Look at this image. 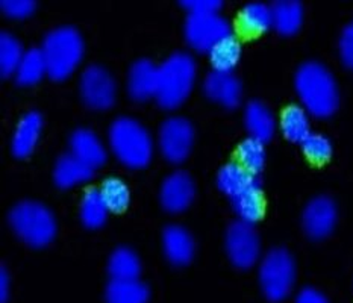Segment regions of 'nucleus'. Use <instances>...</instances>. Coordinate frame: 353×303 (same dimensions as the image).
I'll use <instances>...</instances> for the list:
<instances>
[{
	"instance_id": "obj_1",
	"label": "nucleus",
	"mask_w": 353,
	"mask_h": 303,
	"mask_svg": "<svg viewBox=\"0 0 353 303\" xmlns=\"http://www.w3.org/2000/svg\"><path fill=\"white\" fill-rule=\"evenodd\" d=\"M217 186L231 199L238 219L255 223L264 214L263 185L258 175L250 173L240 162H228L219 170Z\"/></svg>"
},
{
	"instance_id": "obj_2",
	"label": "nucleus",
	"mask_w": 353,
	"mask_h": 303,
	"mask_svg": "<svg viewBox=\"0 0 353 303\" xmlns=\"http://www.w3.org/2000/svg\"><path fill=\"white\" fill-rule=\"evenodd\" d=\"M294 85L302 105L312 115L327 117L339 106V85L331 70L319 61H305L299 66Z\"/></svg>"
},
{
	"instance_id": "obj_3",
	"label": "nucleus",
	"mask_w": 353,
	"mask_h": 303,
	"mask_svg": "<svg viewBox=\"0 0 353 303\" xmlns=\"http://www.w3.org/2000/svg\"><path fill=\"white\" fill-rule=\"evenodd\" d=\"M196 61L187 52H174L159 66L157 91L158 104L165 110L179 106L193 90L196 81Z\"/></svg>"
},
{
	"instance_id": "obj_4",
	"label": "nucleus",
	"mask_w": 353,
	"mask_h": 303,
	"mask_svg": "<svg viewBox=\"0 0 353 303\" xmlns=\"http://www.w3.org/2000/svg\"><path fill=\"white\" fill-rule=\"evenodd\" d=\"M110 146L116 157L128 167H144L152 158L153 141L143 124L128 115H121L111 123Z\"/></svg>"
},
{
	"instance_id": "obj_5",
	"label": "nucleus",
	"mask_w": 353,
	"mask_h": 303,
	"mask_svg": "<svg viewBox=\"0 0 353 303\" xmlns=\"http://www.w3.org/2000/svg\"><path fill=\"white\" fill-rule=\"evenodd\" d=\"M43 55L48 64V75L53 79L70 76L83 57V40L73 26H58L46 34Z\"/></svg>"
},
{
	"instance_id": "obj_6",
	"label": "nucleus",
	"mask_w": 353,
	"mask_h": 303,
	"mask_svg": "<svg viewBox=\"0 0 353 303\" xmlns=\"http://www.w3.org/2000/svg\"><path fill=\"white\" fill-rule=\"evenodd\" d=\"M14 232L23 242L43 247L57 234V220L50 209L37 200H21L15 204L8 215Z\"/></svg>"
},
{
	"instance_id": "obj_7",
	"label": "nucleus",
	"mask_w": 353,
	"mask_h": 303,
	"mask_svg": "<svg viewBox=\"0 0 353 303\" xmlns=\"http://www.w3.org/2000/svg\"><path fill=\"white\" fill-rule=\"evenodd\" d=\"M259 284L264 296L281 302L291 293L296 282V262L287 248L273 247L259 264Z\"/></svg>"
},
{
	"instance_id": "obj_8",
	"label": "nucleus",
	"mask_w": 353,
	"mask_h": 303,
	"mask_svg": "<svg viewBox=\"0 0 353 303\" xmlns=\"http://www.w3.org/2000/svg\"><path fill=\"white\" fill-rule=\"evenodd\" d=\"M183 35L194 50L210 52L214 46L232 37V25L219 12H188Z\"/></svg>"
},
{
	"instance_id": "obj_9",
	"label": "nucleus",
	"mask_w": 353,
	"mask_h": 303,
	"mask_svg": "<svg viewBox=\"0 0 353 303\" xmlns=\"http://www.w3.org/2000/svg\"><path fill=\"white\" fill-rule=\"evenodd\" d=\"M194 141V128L182 115L167 117L159 126L158 146L164 158L170 162H182L188 157Z\"/></svg>"
},
{
	"instance_id": "obj_10",
	"label": "nucleus",
	"mask_w": 353,
	"mask_h": 303,
	"mask_svg": "<svg viewBox=\"0 0 353 303\" xmlns=\"http://www.w3.org/2000/svg\"><path fill=\"white\" fill-rule=\"evenodd\" d=\"M261 243L253 223L235 220L226 231V252L238 268H249L259 258Z\"/></svg>"
},
{
	"instance_id": "obj_11",
	"label": "nucleus",
	"mask_w": 353,
	"mask_h": 303,
	"mask_svg": "<svg viewBox=\"0 0 353 303\" xmlns=\"http://www.w3.org/2000/svg\"><path fill=\"white\" fill-rule=\"evenodd\" d=\"M116 81L102 66L90 64L81 76V95L83 102L94 110H106L116 100Z\"/></svg>"
},
{
	"instance_id": "obj_12",
	"label": "nucleus",
	"mask_w": 353,
	"mask_h": 303,
	"mask_svg": "<svg viewBox=\"0 0 353 303\" xmlns=\"http://www.w3.org/2000/svg\"><path fill=\"white\" fill-rule=\"evenodd\" d=\"M336 219H339V209L332 197L326 194L312 197L305 205L302 214V223L305 232L312 238H323L332 232Z\"/></svg>"
},
{
	"instance_id": "obj_13",
	"label": "nucleus",
	"mask_w": 353,
	"mask_h": 303,
	"mask_svg": "<svg viewBox=\"0 0 353 303\" xmlns=\"http://www.w3.org/2000/svg\"><path fill=\"white\" fill-rule=\"evenodd\" d=\"M194 181L188 173L178 170L168 175L161 184L159 200L168 213H181L194 199Z\"/></svg>"
},
{
	"instance_id": "obj_14",
	"label": "nucleus",
	"mask_w": 353,
	"mask_h": 303,
	"mask_svg": "<svg viewBox=\"0 0 353 303\" xmlns=\"http://www.w3.org/2000/svg\"><path fill=\"white\" fill-rule=\"evenodd\" d=\"M203 91L214 102L226 108H235L241 102L243 85L234 73L212 70L203 81Z\"/></svg>"
},
{
	"instance_id": "obj_15",
	"label": "nucleus",
	"mask_w": 353,
	"mask_h": 303,
	"mask_svg": "<svg viewBox=\"0 0 353 303\" xmlns=\"http://www.w3.org/2000/svg\"><path fill=\"white\" fill-rule=\"evenodd\" d=\"M159 82V66L155 62L141 58L137 59L129 68L128 90L129 95L135 100H145L149 97H157Z\"/></svg>"
},
{
	"instance_id": "obj_16",
	"label": "nucleus",
	"mask_w": 353,
	"mask_h": 303,
	"mask_svg": "<svg viewBox=\"0 0 353 303\" xmlns=\"http://www.w3.org/2000/svg\"><path fill=\"white\" fill-rule=\"evenodd\" d=\"M163 247L167 260L174 266H185L194 256V238L181 224H168L163 232Z\"/></svg>"
},
{
	"instance_id": "obj_17",
	"label": "nucleus",
	"mask_w": 353,
	"mask_h": 303,
	"mask_svg": "<svg viewBox=\"0 0 353 303\" xmlns=\"http://www.w3.org/2000/svg\"><path fill=\"white\" fill-rule=\"evenodd\" d=\"M43 128V117L38 111H29L20 119L17 128H15L12 139H11V150L19 158H25L35 149L40 138Z\"/></svg>"
},
{
	"instance_id": "obj_18",
	"label": "nucleus",
	"mask_w": 353,
	"mask_h": 303,
	"mask_svg": "<svg viewBox=\"0 0 353 303\" xmlns=\"http://www.w3.org/2000/svg\"><path fill=\"white\" fill-rule=\"evenodd\" d=\"M70 152L93 168L106 161V149L96 132L87 128H78L70 137Z\"/></svg>"
},
{
	"instance_id": "obj_19",
	"label": "nucleus",
	"mask_w": 353,
	"mask_h": 303,
	"mask_svg": "<svg viewBox=\"0 0 353 303\" xmlns=\"http://www.w3.org/2000/svg\"><path fill=\"white\" fill-rule=\"evenodd\" d=\"M94 175V168L87 162L79 159L72 152L61 155L55 168H53V179L61 188H70V186L85 182Z\"/></svg>"
},
{
	"instance_id": "obj_20",
	"label": "nucleus",
	"mask_w": 353,
	"mask_h": 303,
	"mask_svg": "<svg viewBox=\"0 0 353 303\" xmlns=\"http://www.w3.org/2000/svg\"><path fill=\"white\" fill-rule=\"evenodd\" d=\"M244 123L250 137L267 141L274 134L276 120L270 108L261 100H250L244 108Z\"/></svg>"
},
{
	"instance_id": "obj_21",
	"label": "nucleus",
	"mask_w": 353,
	"mask_h": 303,
	"mask_svg": "<svg viewBox=\"0 0 353 303\" xmlns=\"http://www.w3.org/2000/svg\"><path fill=\"white\" fill-rule=\"evenodd\" d=\"M150 291L140 279H111L106 286V303H148Z\"/></svg>"
},
{
	"instance_id": "obj_22",
	"label": "nucleus",
	"mask_w": 353,
	"mask_h": 303,
	"mask_svg": "<svg viewBox=\"0 0 353 303\" xmlns=\"http://www.w3.org/2000/svg\"><path fill=\"white\" fill-rule=\"evenodd\" d=\"M281 129L291 141L302 143L311 134L310 113L303 105H290L281 115Z\"/></svg>"
},
{
	"instance_id": "obj_23",
	"label": "nucleus",
	"mask_w": 353,
	"mask_h": 303,
	"mask_svg": "<svg viewBox=\"0 0 353 303\" xmlns=\"http://www.w3.org/2000/svg\"><path fill=\"white\" fill-rule=\"evenodd\" d=\"M272 12L273 26L281 34H294L302 25L303 6L297 0H278L272 5Z\"/></svg>"
},
{
	"instance_id": "obj_24",
	"label": "nucleus",
	"mask_w": 353,
	"mask_h": 303,
	"mask_svg": "<svg viewBox=\"0 0 353 303\" xmlns=\"http://www.w3.org/2000/svg\"><path fill=\"white\" fill-rule=\"evenodd\" d=\"M110 208L102 196L99 188L91 186L85 193H83L81 200V220L88 228H99L108 219Z\"/></svg>"
},
{
	"instance_id": "obj_25",
	"label": "nucleus",
	"mask_w": 353,
	"mask_h": 303,
	"mask_svg": "<svg viewBox=\"0 0 353 303\" xmlns=\"http://www.w3.org/2000/svg\"><path fill=\"white\" fill-rule=\"evenodd\" d=\"M108 271L112 279H138L141 273V261L135 251L121 246L111 253Z\"/></svg>"
},
{
	"instance_id": "obj_26",
	"label": "nucleus",
	"mask_w": 353,
	"mask_h": 303,
	"mask_svg": "<svg viewBox=\"0 0 353 303\" xmlns=\"http://www.w3.org/2000/svg\"><path fill=\"white\" fill-rule=\"evenodd\" d=\"M46 73H48V64H46L41 48H30L23 53V58L14 75L20 85H34Z\"/></svg>"
},
{
	"instance_id": "obj_27",
	"label": "nucleus",
	"mask_w": 353,
	"mask_h": 303,
	"mask_svg": "<svg viewBox=\"0 0 353 303\" xmlns=\"http://www.w3.org/2000/svg\"><path fill=\"white\" fill-rule=\"evenodd\" d=\"M240 25L249 34L264 32L273 26V12L272 6L261 2H252L243 6L240 11Z\"/></svg>"
},
{
	"instance_id": "obj_28",
	"label": "nucleus",
	"mask_w": 353,
	"mask_h": 303,
	"mask_svg": "<svg viewBox=\"0 0 353 303\" xmlns=\"http://www.w3.org/2000/svg\"><path fill=\"white\" fill-rule=\"evenodd\" d=\"M208 53L211 64L214 67L212 70L232 73V70L236 67L238 61L241 58V44L232 35L214 46Z\"/></svg>"
},
{
	"instance_id": "obj_29",
	"label": "nucleus",
	"mask_w": 353,
	"mask_h": 303,
	"mask_svg": "<svg viewBox=\"0 0 353 303\" xmlns=\"http://www.w3.org/2000/svg\"><path fill=\"white\" fill-rule=\"evenodd\" d=\"M236 157H238V162H240L245 170H249L250 173L258 175L261 170L264 168V164H265L264 141H261V139L249 135L248 138H244L240 144H238Z\"/></svg>"
},
{
	"instance_id": "obj_30",
	"label": "nucleus",
	"mask_w": 353,
	"mask_h": 303,
	"mask_svg": "<svg viewBox=\"0 0 353 303\" xmlns=\"http://www.w3.org/2000/svg\"><path fill=\"white\" fill-rule=\"evenodd\" d=\"M101 193L106 202V205L110 208V211H116V213L125 211L130 202L129 186L126 185L125 181L116 176L106 177V179L102 182Z\"/></svg>"
},
{
	"instance_id": "obj_31",
	"label": "nucleus",
	"mask_w": 353,
	"mask_h": 303,
	"mask_svg": "<svg viewBox=\"0 0 353 303\" xmlns=\"http://www.w3.org/2000/svg\"><path fill=\"white\" fill-rule=\"evenodd\" d=\"M23 46L21 43L10 32H2L0 35V68L2 76H10L15 73L20 61L23 58Z\"/></svg>"
},
{
	"instance_id": "obj_32",
	"label": "nucleus",
	"mask_w": 353,
	"mask_h": 303,
	"mask_svg": "<svg viewBox=\"0 0 353 303\" xmlns=\"http://www.w3.org/2000/svg\"><path fill=\"white\" fill-rule=\"evenodd\" d=\"M302 150L306 157L312 161L323 162L331 158L334 146L332 141L326 135L320 134V132H312L301 143Z\"/></svg>"
},
{
	"instance_id": "obj_33",
	"label": "nucleus",
	"mask_w": 353,
	"mask_h": 303,
	"mask_svg": "<svg viewBox=\"0 0 353 303\" xmlns=\"http://www.w3.org/2000/svg\"><path fill=\"white\" fill-rule=\"evenodd\" d=\"M339 48L344 64L353 68V20H350L347 25H344L340 34Z\"/></svg>"
},
{
	"instance_id": "obj_34",
	"label": "nucleus",
	"mask_w": 353,
	"mask_h": 303,
	"mask_svg": "<svg viewBox=\"0 0 353 303\" xmlns=\"http://www.w3.org/2000/svg\"><path fill=\"white\" fill-rule=\"evenodd\" d=\"M2 11L14 19L26 17L35 10V2L32 0H2Z\"/></svg>"
},
{
	"instance_id": "obj_35",
	"label": "nucleus",
	"mask_w": 353,
	"mask_h": 303,
	"mask_svg": "<svg viewBox=\"0 0 353 303\" xmlns=\"http://www.w3.org/2000/svg\"><path fill=\"white\" fill-rule=\"evenodd\" d=\"M190 12H219L223 3L220 0H183L181 2Z\"/></svg>"
},
{
	"instance_id": "obj_36",
	"label": "nucleus",
	"mask_w": 353,
	"mask_h": 303,
	"mask_svg": "<svg viewBox=\"0 0 353 303\" xmlns=\"http://www.w3.org/2000/svg\"><path fill=\"white\" fill-rule=\"evenodd\" d=\"M296 303H329V300L325 297L323 293L312 289V286H305L299 291Z\"/></svg>"
},
{
	"instance_id": "obj_37",
	"label": "nucleus",
	"mask_w": 353,
	"mask_h": 303,
	"mask_svg": "<svg viewBox=\"0 0 353 303\" xmlns=\"http://www.w3.org/2000/svg\"><path fill=\"white\" fill-rule=\"evenodd\" d=\"M10 299V273L5 266H2L0 270V300L2 303H6Z\"/></svg>"
}]
</instances>
